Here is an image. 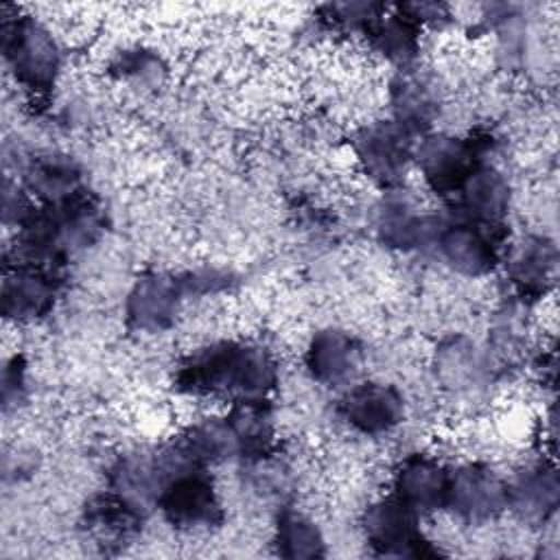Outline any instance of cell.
I'll return each instance as SVG.
<instances>
[{"instance_id": "9a60e30c", "label": "cell", "mask_w": 560, "mask_h": 560, "mask_svg": "<svg viewBox=\"0 0 560 560\" xmlns=\"http://www.w3.org/2000/svg\"><path fill=\"white\" fill-rule=\"evenodd\" d=\"M453 199L459 208V219L503 228V219L512 206V186L503 171L494 164L481 162L466 177Z\"/></svg>"}, {"instance_id": "8fae6325", "label": "cell", "mask_w": 560, "mask_h": 560, "mask_svg": "<svg viewBox=\"0 0 560 560\" xmlns=\"http://www.w3.org/2000/svg\"><path fill=\"white\" fill-rule=\"evenodd\" d=\"M57 293V269L24 260L7 265L0 289L2 315L15 326L35 324L52 313Z\"/></svg>"}, {"instance_id": "ffe728a7", "label": "cell", "mask_w": 560, "mask_h": 560, "mask_svg": "<svg viewBox=\"0 0 560 560\" xmlns=\"http://www.w3.org/2000/svg\"><path fill=\"white\" fill-rule=\"evenodd\" d=\"M433 368L440 385L453 394L475 392L488 374L486 357L464 335L448 337L435 348Z\"/></svg>"}, {"instance_id": "2e32d148", "label": "cell", "mask_w": 560, "mask_h": 560, "mask_svg": "<svg viewBox=\"0 0 560 560\" xmlns=\"http://www.w3.org/2000/svg\"><path fill=\"white\" fill-rule=\"evenodd\" d=\"M508 481V510L527 525H545L558 508L560 479L556 466L536 462Z\"/></svg>"}, {"instance_id": "5bb4252c", "label": "cell", "mask_w": 560, "mask_h": 560, "mask_svg": "<svg viewBox=\"0 0 560 560\" xmlns=\"http://www.w3.org/2000/svg\"><path fill=\"white\" fill-rule=\"evenodd\" d=\"M363 363V343L352 332L337 326L315 330L304 346L306 372L315 383L326 387L352 385Z\"/></svg>"}, {"instance_id": "5b68a950", "label": "cell", "mask_w": 560, "mask_h": 560, "mask_svg": "<svg viewBox=\"0 0 560 560\" xmlns=\"http://www.w3.org/2000/svg\"><path fill=\"white\" fill-rule=\"evenodd\" d=\"M431 247L453 273L468 280L490 276L503 258L501 228L459 217L440 223Z\"/></svg>"}, {"instance_id": "7c38bea8", "label": "cell", "mask_w": 560, "mask_h": 560, "mask_svg": "<svg viewBox=\"0 0 560 560\" xmlns=\"http://www.w3.org/2000/svg\"><path fill=\"white\" fill-rule=\"evenodd\" d=\"M405 396L381 381L352 383L339 398L337 413L363 438H383L405 420Z\"/></svg>"}, {"instance_id": "4fadbf2b", "label": "cell", "mask_w": 560, "mask_h": 560, "mask_svg": "<svg viewBox=\"0 0 560 560\" xmlns=\"http://www.w3.org/2000/svg\"><path fill=\"white\" fill-rule=\"evenodd\" d=\"M448 479L451 466L442 457L413 451L396 462L389 475V492L420 516H429L444 510Z\"/></svg>"}, {"instance_id": "277c9868", "label": "cell", "mask_w": 560, "mask_h": 560, "mask_svg": "<svg viewBox=\"0 0 560 560\" xmlns=\"http://www.w3.org/2000/svg\"><path fill=\"white\" fill-rule=\"evenodd\" d=\"M488 136H459L451 131H427L413 149V168L422 184L440 195L453 197L466 177L481 164Z\"/></svg>"}, {"instance_id": "3957f363", "label": "cell", "mask_w": 560, "mask_h": 560, "mask_svg": "<svg viewBox=\"0 0 560 560\" xmlns=\"http://www.w3.org/2000/svg\"><path fill=\"white\" fill-rule=\"evenodd\" d=\"M418 133L396 118L361 122L350 138V158L361 175L383 190L400 186L413 166Z\"/></svg>"}, {"instance_id": "ba28073f", "label": "cell", "mask_w": 560, "mask_h": 560, "mask_svg": "<svg viewBox=\"0 0 560 560\" xmlns=\"http://www.w3.org/2000/svg\"><path fill=\"white\" fill-rule=\"evenodd\" d=\"M155 508L177 529L201 532L223 521V505L206 468L175 472L162 488Z\"/></svg>"}, {"instance_id": "44dd1931", "label": "cell", "mask_w": 560, "mask_h": 560, "mask_svg": "<svg viewBox=\"0 0 560 560\" xmlns=\"http://www.w3.org/2000/svg\"><path fill=\"white\" fill-rule=\"evenodd\" d=\"M276 551L289 560H306L326 556V538L322 527L300 508H282L273 532Z\"/></svg>"}, {"instance_id": "ac0fdd59", "label": "cell", "mask_w": 560, "mask_h": 560, "mask_svg": "<svg viewBox=\"0 0 560 560\" xmlns=\"http://www.w3.org/2000/svg\"><path fill=\"white\" fill-rule=\"evenodd\" d=\"M225 420L236 440V453L245 462L267 459L278 442V424L267 398L234 400Z\"/></svg>"}, {"instance_id": "8992f818", "label": "cell", "mask_w": 560, "mask_h": 560, "mask_svg": "<svg viewBox=\"0 0 560 560\" xmlns=\"http://www.w3.org/2000/svg\"><path fill=\"white\" fill-rule=\"evenodd\" d=\"M422 516L392 492L368 503L361 516L365 542L381 556H433L440 553L424 538Z\"/></svg>"}, {"instance_id": "6da1fadb", "label": "cell", "mask_w": 560, "mask_h": 560, "mask_svg": "<svg viewBox=\"0 0 560 560\" xmlns=\"http://www.w3.org/2000/svg\"><path fill=\"white\" fill-rule=\"evenodd\" d=\"M278 383V365L256 343L221 339L192 350L175 372L182 394L195 398H267Z\"/></svg>"}, {"instance_id": "e0dca14e", "label": "cell", "mask_w": 560, "mask_h": 560, "mask_svg": "<svg viewBox=\"0 0 560 560\" xmlns=\"http://www.w3.org/2000/svg\"><path fill=\"white\" fill-rule=\"evenodd\" d=\"M556 245L545 236H523L505 249V273L521 298L545 300L556 273Z\"/></svg>"}, {"instance_id": "d6986e66", "label": "cell", "mask_w": 560, "mask_h": 560, "mask_svg": "<svg viewBox=\"0 0 560 560\" xmlns=\"http://www.w3.org/2000/svg\"><path fill=\"white\" fill-rule=\"evenodd\" d=\"M22 179V186L28 190V195L44 206L68 201L83 190L79 164L72 158L55 151L33 155L24 168Z\"/></svg>"}, {"instance_id": "9c48e42d", "label": "cell", "mask_w": 560, "mask_h": 560, "mask_svg": "<svg viewBox=\"0 0 560 560\" xmlns=\"http://www.w3.org/2000/svg\"><path fill=\"white\" fill-rule=\"evenodd\" d=\"M440 223V217L422 212L420 201L413 192L405 190L402 184L383 190L374 210V232L378 241L398 252L431 247Z\"/></svg>"}, {"instance_id": "30bf717a", "label": "cell", "mask_w": 560, "mask_h": 560, "mask_svg": "<svg viewBox=\"0 0 560 560\" xmlns=\"http://www.w3.org/2000/svg\"><path fill=\"white\" fill-rule=\"evenodd\" d=\"M188 298L184 276L171 271H147L129 289L125 317L136 332H164L175 326Z\"/></svg>"}, {"instance_id": "7a4b0ae2", "label": "cell", "mask_w": 560, "mask_h": 560, "mask_svg": "<svg viewBox=\"0 0 560 560\" xmlns=\"http://www.w3.org/2000/svg\"><path fill=\"white\" fill-rule=\"evenodd\" d=\"M2 55L15 83L35 94H48L61 74L63 52L52 28L35 15H2Z\"/></svg>"}, {"instance_id": "52a82bcc", "label": "cell", "mask_w": 560, "mask_h": 560, "mask_svg": "<svg viewBox=\"0 0 560 560\" xmlns=\"http://www.w3.org/2000/svg\"><path fill=\"white\" fill-rule=\"evenodd\" d=\"M446 512L468 525H483L508 512V481L486 462L451 466Z\"/></svg>"}]
</instances>
